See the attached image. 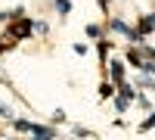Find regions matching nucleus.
<instances>
[{
    "instance_id": "nucleus-1",
    "label": "nucleus",
    "mask_w": 155,
    "mask_h": 140,
    "mask_svg": "<svg viewBox=\"0 0 155 140\" xmlns=\"http://www.w3.org/2000/svg\"><path fill=\"white\" fill-rule=\"evenodd\" d=\"M152 28H155V16H146L143 22H140V31H137V34H140V37H143V34H149Z\"/></svg>"
},
{
    "instance_id": "nucleus-4",
    "label": "nucleus",
    "mask_w": 155,
    "mask_h": 140,
    "mask_svg": "<svg viewBox=\"0 0 155 140\" xmlns=\"http://www.w3.org/2000/svg\"><path fill=\"white\" fill-rule=\"evenodd\" d=\"M0 115H6V118H12V109H9V106H3V103H0Z\"/></svg>"
},
{
    "instance_id": "nucleus-2",
    "label": "nucleus",
    "mask_w": 155,
    "mask_h": 140,
    "mask_svg": "<svg viewBox=\"0 0 155 140\" xmlns=\"http://www.w3.org/2000/svg\"><path fill=\"white\" fill-rule=\"evenodd\" d=\"M112 78H115V81L124 78V66H121V62H112Z\"/></svg>"
},
{
    "instance_id": "nucleus-5",
    "label": "nucleus",
    "mask_w": 155,
    "mask_h": 140,
    "mask_svg": "<svg viewBox=\"0 0 155 140\" xmlns=\"http://www.w3.org/2000/svg\"><path fill=\"white\" fill-rule=\"evenodd\" d=\"M152 125H155V112H152V115H149V118L143 121V128H152Z\"/></svg>"
},
{
    "instance_id": "nucleus-3",
    "label": "nucleus",
    "mask_w": 155,
    "mask_h": 140,
    "mask_svg": "<svg viewBox=\"0 0 155 140\" xmlns=\"http://www.w3.org/2000/svg\"><path fill=\"white\" fill-rule=\"evenodd\" d=\"M56 9H59V12H62V16H65V12H68V9H71V3H68V0H56Z\"/></svg>"
}]
</instances>
